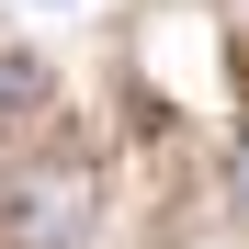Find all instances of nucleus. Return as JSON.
Listing matches in <instances>:
<instances>
[{
    "label": "nucleus",
    "instance_id": "obj_1",
    "mask_svg": "<svg viewBox=\"0 0 249 249\" xmlns=\"http://www.w3.org/2000/svg\"><path fill=\"white\" fill-rule=\"evenodd\" d=\"M227 193H238V215H249V147H238V170H227Z\"/></svg>",
    "mask_w": 249,
    "mask_h": 249
}]
</instances>
